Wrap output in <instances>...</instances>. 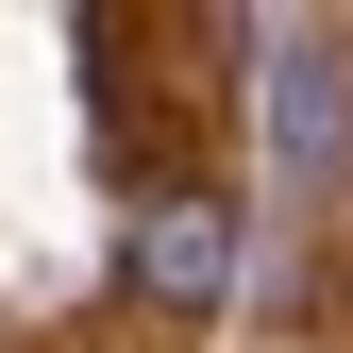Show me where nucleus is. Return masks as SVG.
<instances>
[{
  "label": "nucleus",
  "instance_id": "nucleus-2",
  "mask_svg": "<svg viewBox=\"0 0 353 353\" xmlns=\"http://www.w3.org/2000/svg\"><path fill=\"white\" fill-rule=\"evenodd\" d=\"M270 135H286V185H336V135H353V84H336V51H286V84H270Z\"/></svg>",
  "mask_w": 353,
  "mask_h": 353
},
{
  "label": "nucleus",
  "instance_id": "nucleus-1",
  "mask_svg": "<svg viewBox=\"0 0 353 353\" xmlns=\"http://www.w3.org/2000/svg\"><path fill=\"white\" fill-rule=\"evenodd\" d=\"M236 286V202L219 185H168L135 219V303H168V320H202V303Z\"/></svg>",
  "mask_w": 353,
  "mask_h": 353
}]
</instances>
